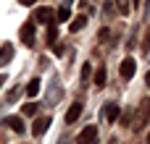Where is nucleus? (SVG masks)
I'll list each match as a JSON object with an SVG mask.
<instances>
[{
    "instance_id": "dca6fc26",
    "label": "nucleus",
    "mask_w": 150,
    "mask_h": 144,
    "mask_svg": "<svg viewBox=\"0 0 150 144\" xmlns=\"http://www.w3.org/2000/svg\"><path fill=\"white\" fill-rule=\"evenodd\" d=\"M95 84L103 87L105 84V66H98V73H95Z\"/></svg>"
},
{
    "instance_id": "0eeeda50",
    "label": "nucleus",
    "mask_w": 150,
    "mask_h": 144,
    "mask_svg": "<svg viewBox=\"0 0 150 144\" xmlns=\"http://www.w3.org/2000/svg\"><path fill=\"white\" fill-rule=\"evenodd\" d=\"M47 129H50V118L45 115V118H37V121H34V126H32V134H34V136H42Z\"/></svg>"
},
{
    "instance_id": "aec40b11",
    "label": "nucleus",
    "mask_w": 150,
    "mask_h": 144,
    "mask_svg": "<svg viewBox=\"0 0 150 144\" xmlns=\"http://www.w3.org/2000/svg\"><path fill=\"white\" fill-rule=\"evenodd\" d=\"M16 97H18V89H11V92H8V102H13Z\"/></svg>"
},
{
    "instance_id": "2eb2a0df",
    "label": "nucleus",
    "mask_w": 150,
    "mask_h": 144,
    "mask_svg": "<svg viewBox=\"0 0 150 144\" xmlns=\"http://www.w3.org/2000/svg\"><path fill=\"white\" fill-rule=\"evenodd\" d=\"M8 126H11L16 134H21V131H24V123H21V118H16V115H13V118H8Z\"/></svg>"
},
{
    "instance_id": "9d476101",
    "label": "nucleus",
    "mask_w": 150,
    "mask_h": 144,
    "mask_svg": "<svg viewBox=\"0 0 150 144\" xmlns=\"http://www.w3.org/2000/svg\"><path fill=\"white\" fill-rule=\"evenodd\" d=\"M71 18V10H69V5H61L58 10H55V21H69Z\"/></svg>"
},
{
    "instance_id": "4be33fe9",
    "label": "nucleus",
    "mask_w": 150,
    "mask_h": 144,
    "mask_svg": "<svg viewBox=\"0 0 150 144\" xmlns=\"http://www.w3.org/2000/svg\"><path fill=\"white\" fill-rule=\"evenodd\" d=\"M145 84H148V87H150V71H148V76H145Z\"/></svg>"
},
{
    "instance_id": "1a4fd4ad",
    "label": "nucleus",
    "mask_w": 150,
    "mask_h": 144,
    "mask_svg": "<svg viewBox=\"0 0 150 144\" xmlns=\"http://www.w3.org/2000/svg\"><path fill=\"white\" fill-rule=\"evenodd\" d=\"M79 115H82V102H74V105L69 108V113H66V123H74Z\"/></svg>"
},
{
    "instance_id": "6e6552de",
    "label": "nucleus",
    "mask_w": 150,
    "mask_h": 144,
    "mask_svg": "<svg viewBox=\"0 0 150 144\" xmlns=\"http://www.w3.org/2000/svg\"><path fill=\"white\" fill-rule=\"evenodd\" d=\"M13 55H16V50H13V45H11V42H5V45L0 47V66H8Z\"/></svg>"
},
{
    "instance_id": "423d86ee",
    "label": "nucleus",
    "mask_w": 150,
    "mask_h": 144,
    "mask_svg": "<svg viewBox=\"0 0 150 144\" xmlns=\"http://www.w3.org/2000/svg\"><path fill=\"white\" fill-rule=\"evenodd\" d=\"M134 68H137L134 58H132V55H127V58L121 60V76H124V79H132V76H134Z\"/></svg>"
},
{
    "instance_id": "6ab92c4d",
    "label": "nucleus",
    "mask_w": 150,
    "mask_h": 144,
    "mask_svg": "<svg viewBox=\"0 0 150 144\" xmlns=\"http://www.w3.org/2000/svg\"><path fill=\"white\" fill-rule=\"evenodd\" d=\"M108 37H111V31H108V29H100V39H103V42H108Z\"/></svg>"
},
{
    "instance_id": "7ed1b4c3",
    "label": "nucleus",
    "mask_w": 150,
    "mask_h": 144,
    "mask_svg": "<svg viewBox=\"0 0 150 144\" xmlns=\"http://www.w3.org/2000/svg\"><path fill=\"white\" fill-rule=\"evenodd\" d=\"M53 18H55V10L47 8V5H42V8L34 10V21L37 24H53Z\"/></svg>"
},
{
    "instance_id": "393cba45",
    "label": "nucleus",
    "mask_w": 150,
    "mask_h": 144,
    "mask_svg": "<svg viewBox=\"0 0 150 144\" xmlns=\"http://www.w3.org/2000/svg\"><path fill=\"white\" fill-rule=\"evenodd\" d=\"M148 144H150V131H148Z\"/></svg>"
},
{
    "instance_id": "f3484780",
    "label": "nucleus",
    "mask_w": 150,
    "mask_h": 144,
    "mask_svg": "<svg viewBox=\"0 0 150 144\" xmlns=\"http://www.w3.org/2000/svg\"><path fill=\"white\" fill-rule=\"evenodd\" d=\"M21 113H24V115H34V113H37V102H26V105L21 108Z\"/></svg>"
},
{
    "instance_id": "a211bd4d",
    "label": "nucleus",
    "mask_w": 150,
    "mask_h": 144,
    "mask_svg": "<svg viewBox=\"0 0 150 144\" xmlns=\"http://www.w3.org/2000/svg\"><path fill=\"white\" fill-rule=\"evenodd\" d=\"M90 73H92V66H90V63H84V66H82V81H87V79H90Z\"/></svg>"
},
{
    "instance_id": "39448f33",
    "label": "nucleus",
    "mask_w": 150,
    "mask_h": 144,
    "mask_svg": "<svg viewBox=\"0 0 150 144\" xmlns=\"http://www.w3.org/2000/svg\"><path fill=\"white\" fill-rule=\"evenodd\" d=\"M103 115H105V121H108V123H116V121L121 118V108H119L116 102H108V105L103 108Z\"/></svg>"
},
{
    "instance_id": "5701e85b",
    "label": "nucleus",
    "mask_w": 150,
    "mask_h": 144,
    "mask_svg": "<svg viewBox=\"0 0 150 144\" xmlns=\"http://www.w3.org/2000/svg\"><path fill=\"white\" fill-rule=\"evenodd\" d=\"M3 84H5V76H0V87H3Z\"/></svg>"
},
{
    "instance_id": "ddd939ff",
    "label": "nucleus",
    "mask_w": 150,
    "mask_h": 144,
    "mask_svg": "<svg viewBox=\"0 0 150 144\" xmlns=\"http://www.w3.org/2000/svg\"><path fill=\"white\" fill-rule=\"evenodd\" d=\"M129 8H132L129 0H116V10H119L121 16H129Z\"/></svg>"
},
{
    "instance_id": "412c9836",
    "label": "nucleus",
    "mask_w": 150,
    "mask_h": 144,
    "mask_svg": "<svg viewBox=\"0 0 150 144\" xmlns=\"http://www.w3.org/2000/svg\"><path fill=\"white\" fill-rule=\"evenodd\" d=\"M21 5H34V0H18Z\"/></svg>"
},
{
    "instance_id": "f257e3e1",
    "label": "nucleus",
    "mask_w": 150,
    "mask_h": 144,
    "mask_svg": "<svg viewBox=\"0 0 150 144\" xmlns=\"http://www.w3.org/2000/svg\"><path fill=\"white\" fill-rule=\"evenodd\" d=\"M98 139V126H84L76 136V144H92Z\"/></svg>"
},
{
    "instance_id": "f03ea898",
    "label": "nucleus",
    "mask_w": 150,
    "mask_h": 144,
    "mask_svg": "<svg viewBox=\"0 0 150 144\" xmlns=\"http://www.w3.org/2000/svg\"><path fill=\"white\" fill-rule=\"evenodd\" d=\"M148 121H150V100L145 97L140 102V108H137V126L142 129V126H148Z\"/></svg>"
},
{
    "instance_id": "4468645a",
    "label": "nucleus",
    "mask_w": 150,
    "mask_h": 144,
    "mask_svg": "<svg viewBox=\"0 0 150 144\" xmlns=\"http://www.w3.org/2000/svg\"><path fill=\"white\" fill-rule=\"evenodd\" d=\"M84 24H87V18H84V16H76V18H74V21L69 24V29H71V31H79V29H82Z\"/></svg>"
},
{
    "instance_id": "b1692460",
    "label": "nucleus",
    "mask_w": 150,
    "mask_h": 144,
    "mask_svg": "<svg viewBox=\"0 0 150 144\" xmlns=\"http://www.w3.org/2000/svg\"><path fill=\"white\" fill-rule=\"evenodd\" d=\"M132 3H134V5H140V0H132Z\"/></svg>"
},
{
    "instance_id": "20e7f679",
    "label": "nucleus",
    "mask_w": 150,
    "mask_h": 144,
    "mask_svg": "<svg viewBox=\"0 0 150 144\" xmlns=\"http://www.w3.org/2000/svg\"><path fill=\"white\" fill-rule=\"evenodd\" d=\"M18 34H21V42H24L26 47H32V45H34V21H26Z\"/></svg>"
},
{
    "instance_id": "f8f14e48",
    "label": "nucleus",
    "mask_w": 150,
    "mask_h": 144,
    "mask_svg": "<svg viewBox=\"0 0 150 144\" xmlns=\"http://www.w3.org/2000/svg\"><path fill=\"white\" fill-rule=\"evenodd\" d=\"M55 37H58V26L55 24H47V45L50 47L55 45Z\"/></svg>"
},
{
    "instance_id": "9b49d317",
    "label": "nucleus",
    "mask_w": 150,
    "mask_h": 144,
    "mask_svg": "<svg viewBox=\"0 0 150 144\" xmlns=\"http://www.w3.org/2000/svg\"><path fill=\"white\" fill-rule=\"evenodd\" d=\"M40 87H42V84H40V79H32V81L26 84V94H29V97H37Z\"/></svg>"
}]
</instances>
